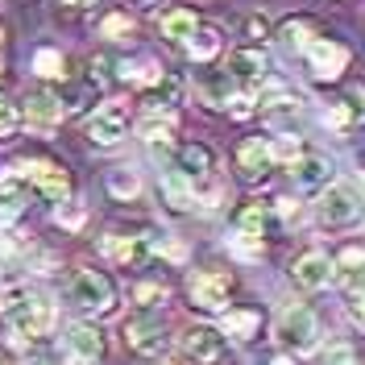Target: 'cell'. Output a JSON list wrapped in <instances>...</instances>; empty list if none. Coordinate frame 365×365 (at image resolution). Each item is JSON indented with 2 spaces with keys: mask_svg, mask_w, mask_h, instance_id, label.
I'll use <instances>...</instances> for the list:
<instances>
[{
  "mask_svg": "<svg viewBox=\"0 0 365 365\" xmlns=\"http://www.w3.org/2000/svg\"><path fill=\"white\" fill-rule=\"evenodd\" d=\"M88 137L96 145H120V141L129 137V113H125V104H104V108H96V116L88 120Z\"/></svg>",
  "mask_w": 365,
  "mask_h": 365,
  "instance_id": "9c48e42d",
  "label": "cell"
},
{
  "mask_svg": "<svg viewBox=\"0 0 365 365\" xmlns=\"http://www.w3.org/2000/svg\"><path fill=\"white\" fill-rule=\"evenodd\" d=\"M25 200H29V179L25 175H0V207L21 212Z\"/></svg>",
  "mask_w": 365,
  "mask_h": 365,
  "instance_id": "83f0119b",
  "label": "cell"
},
{
  "mask_svg": "<svg viewBox=\"0 0 365 365\" xmlns=\"http://www.w3.org/2000/svg\"><path fill=\"white\" fill-rule=\"evenodd\" d=\"M162 71L150 63V58H137V63H120V79L125 83H141V88H150L154 79H158Z\"/></svg>",
  "mask_w": 365,
  "mask_h": 365,
  "instance_id": "f546056e",
  "label": "cell"
},
{
  "mask_svg": "<svg viewBox=\"0 0 365 365\" xmlns=\"http://www.w3.org/2000/svg\"><path fill=\"white\" fill-rule=\"evenodd\" d=\"M58 120H63V96H54L50 88L29 91V125L42 129V133H50Z\"/></svg>",
  "mask_w": 365,
  "mask_h": 365,
  "instance_id": "9a60e30c",
  "label": "cell"
},
{
  "mask_svg": "<svg viewBox=\"0 0 365 365\" xmlns=\"http://www.w3.org/2000/svg\"><path fill=\"white\" fill-rule=\"evenodd\" d=\"M175 162H179V175H187V179H204L207 170H212V150L200 145V141H191V145H179Z\"/></svg>",
  "mask_w": 365,
  "mask_h": 365,
  "instance_id": "44dd1931",
  "label": "cell"
},
{
  "mask_svg": "<svg viewBox=\"0 0 365 365\" xmlns=\"http://www.w3.org/2000/svg\"><path fill=\"white\" fill-rule=\"evenodd\" d=\"M137 133L145 137L154 150H166L170 141H175V116H162V113H150L141 125H137Z\"/></svg>",
  "mask_w": 365,
  "mask_h": 365,
  "instance_id": "603a6c76",
  "label": "cell"
},
{
  "mask_svg": "<svg viewBox=\"0 0 365 365\" xmlns=\"http://www.w3.org/2000/svg\"><path fill=\"white\" fill-rule=\"evenodd\" d=\"M241 34H245V42H266L270 38V21L262 13H245L241 17Z\"/></svg>",
  "mask_w": 365,
  "mask_h": 365,
  "instance_id": "d590c367",
  "label": "cell"
},
{
  "mask_svg": "<svg viewBox=\"0 0 365 365\" xmlns=\"http://www.w3.org/2000/svg\"><path fill=\"white\" fill-rule=\"evenodd\" d=\"M266 71H270L266 54H262V50H253V46H241V50H232V54H228V75H232V79L257 83V79H266Z\"/></svg>",
  "mask_w": 365,
  "mask_h": 365,
  "instance_id": "e0dca14e",
  "label": "cell"
},
{
  "mask_svg": "<svg viewBox=\"0 0 365 365\" xmlns=\"http://www.w3.org/2000/svg\"><path fill=\"white\" fill-rule=\"evenodd\" d=\"M9 319H13L17 336H25V341H46V336H50V328H54V303L34 291V295L25 299Z\"/></svg>",
  "mask_w": 365,
  "mask_h": 365,
  "instance_id": "3957f363",
  "label": "cell"
},
{
  "mask_svg": "<svg viewBox=\"0 0 365 365\" xmlns=\"http://www.w3.org/2000/svg\"><path fill=\"white\" fill-rule=\"evenodd\" d=\"M54 220H58V225H67V228H79L83 212H79V207H58V212H54Z\"/></svg>",
  "mask_w": 365,
  "mask_h": 365,
  "instance_id": "60d3db41",
  "label": "cell"
},
{
  "mask_svg": "<svg viewBox=\"0 0 365 365\" xmlns=\"http://www.w3.org/2000/svg\"><path fill=\"white\" fill-rule=\"evenodd\" d=\"M216 50H220V29H212V25H200V29L187 38V54H191L195 63L216 58Z\"/></svg>",
  "mask_w": 365,
  "mask_h": 365,
  "instance_id": "484cf974",
  "label": "cell"
},
{
  "mask_svg": "<svg viewBox=\"0 0 365 365\" xmlns=\"http://www.w3.org/2000/svg\"><path fill=\"white\" fill-rule=\"evenodd\" d=\"M316 42H319V34L307 17H291V21L278 25V46H282L287 54H307Z\"/></svg>",
  "mask_w": 365,
  "mask_h": 365,
  "instance_id": "2e32d148",
  "label": "cell"
},
{
  "mask_svg": "<svg viewBox=\"0 0 365 365\" xmlns=\"http://www.w3.org/2000/svg\"><path fill=\"white\" fill-rule=\"evenodd\" d=\"M274 365H291V361H274Z\"/></svg>",
  "mask_w": 365,
  "mask_h": 365,
  "instance_id": "7dc6e473",
  "label": "cell"
},
{
  "mask_svg": "<svg viewBox=\"0 0 365 365\" xmlns=\"http://www.w3.org/2000/svg\"><path fill=\"white\" fill-rule=\"evenodd\" d=\"M54 9H71V13H79V9H88V4H96V0H50Z\"/></svg>",
  "mask_w": 365,
  "mask_h": 365,
  "instance_id": "ee69618b",
  "label": "cell"
},
{
  "mask_svg": "<svg viewBox=\"0 0 365 365\" xmlns=\"http://www.w3.org/2000/svg\"><path fill=\"white\" fill-rule=\"evenodd\" d=\"M182 96V79L175 75V71H162L158 79L145 88V104L154 108V113H162V108H170V104H179Z\"/></svg>",
  "mask_w": 365,
  "mask_h": 365,
  "instance_id": "d6986e66",
  "label": "cell"
},
{
  "mask_svg": "<svg viewBox=\"0 0 365 365\" xmlns=\"http://www.w3.org/2000/svg\"><path fill=\"white\" fill-rule=\"evenodd\" d=\"M299 116V100H274V104H266V120H270L274 129H287V125H295Z\"/></svg>",
  "mask_w": 365,
  "mask_h": 365,
  "instance_id": "1f68e13d",
  "label": "cell"
},
{
  "mask_svg": "<svg viewBox=\"0 0 365 365\" xmlns=\"http://www.w3.org/2000/svg\"><path fill=\"white\" fill-rule=\"evenodd\" d=\"M232 83H237V79H232L228 71H216V75H207V79H204L207 104H216V108H220V104H228V100L237 96V91H232Z\"/></svg>",
  "mask_w": 365,
  "mask_h": 365,
  "instance_id": "f1b7e54d",
  "label": "cell"
},
{
  "mask_svg": "<svg viewBox=\"0 0 365 365\" xmlns=\"http://www.w3.org/2000/svg\"><path fill=\"white\" fill-rule=\"evenodd\" d=\"M307 67L316 75L319 83H332V79H341V71L349 67V50L341 42H328V38H319L312 50H307Z\"/></svg>",
  "mask_w": 365,
  "mask_h": 365,
  "instance_id": "4fadbf2b",
  "label": "cell"
},
{
  "mask_svg": "<svg viewBox=\"0 0 365 365\" xmlns=\"http://www.w3.org/2000/svg\"><path fill=\"white\" fill-rule=\"evenodd\" d=\"M291 278L303 291H319V287H328V278H336V266L324 250H307L291 262Z\"/></svg>",
  "mask_w": 365,
  "mask_h": 365,
  "instance_id": "8fae6325",
  "label": "cell"
},
{
  "mask_svg": "<svg viewBox=\"0 0 365 365\" xmlns=\"http://www.w3.org/2000/svg\"><path fill=\"white\" fill-rule=\"evenodd\" d=\"M332 266H336V278L344 282V291H361L365 287V245H341L336 250V257H332Z\"/></svg>",
  "mask_w": 365,
  "mask_h": 365,
  "instance_id": "5bb4252c",
  "label": "cell"
},
{
  "mask_svg": "<svg viewBox=\"0 0 365 365\" xmlns=\"http://www.w3.org/2000/svg\"><path fill=\"white\" fill-rule=\"evenodd\" d=\"M108 191H113L116 200H133L137 191H141V182H137V175L133 170H108Z\"/></svg>",
  "mask_w": 365,
  "mask_h": 365,
  "instance_id": "d6a6232c",
  "label": "cell"
},
{
  "mask_svg": "<svg viewBox=\"0 0 365 365\" xmlns=\"http://www.w3.org/2000/svg\"><path fill=\"white\" fill-rule=\"evenodd\" d=\"M278 212H282V220H299V204L295 200H278Z\"/></svg>",
  "mask_w": 365,
  "mask_h": 365,
  "instance_id": "7bdbcfd3",
  "label": "cell"
},
{
  "mask_svg": "<svg viewBox=\"0 0 365 365\" xmlns=\"http://www.w3.org/2000/svg\"><path fill=\"white\" fill-rule=\"evenodd\" d=\"M158 29L166 42H187L195 29H200V21H195V13L191 9H166L158 17Z\"/></svg>",
  "mask_w": 365,
  "mask_h": 365,
  "instance_id": "ffe728a7",
  "label": "cell"
},
{
  "mask_svg": "<svg viewBox=\"0 0 365 365\" xmlns=\"http://www.w3.org/2000/svg\"><path fill=\"white\" fill-rule=\"evenodd\" d=\"M299 154H303V141H299L295 133H282L278 141H274V158H287V162H295Z\"/></svg>",
  "mask_w": 365,
  "mask_h": 365,
  "instance_id": "74e56055",
  "label": "cell"
},
{
  "mask_svg": "<svg viewBox=\"0 0 365 365\" xmlns=\"http://www.w3.org/2000/svg\"><path fill=\"white\" fill-rule=\"evenodd\" d=\"M237 232H245V237H253V241H262L266 232H270V212L262 204H245L241 212H237Z\"/></svg>",
  "mask_w": 365,
  "mask_h": 365,
  "instance_id": "d4e9b609",
  "label": "cell"
},
{
  "mask_svg": "<svg viewBox=\"0 0 365 365\" xmlns=\"http://www.w3.org/2000/svg\"><path fill=\"white\" fill-rule=\"evenodd\" d=\"M182 353H187V361H195V365H216L225 357V332L207 328V324H195L182 336Z\"/></svg>",
  "mask_w": 365,
  "mask_h": 365,
  "instance_id": "ba28073f",
  "label": "cell"
},
{
  "mask_svg": "<svg viewBox=\"0 0 365 365\" xmlns=\"http://www.w3.org/2000/svg\"><path fill=\"white\" fill-rule=\"evenodd\" d=\"M21 129V113H17V104L9 100V96H0V141H13Z\"/></svg>",
  "mask_w": 365,
  "mask_h": 365,
  "instance_id": "836d02e7",
  "label": "cell"
},
{
  "mask_svg": "<svg viewBox=\"0 0 365 365\" xmlns=\"http://www.w3.org/2000/svg\"><path fill=\"white\" fill-rule=\"evenodd\" d=\"M34 71H38L42 79H58V75L67 71V63H63V54H58V50H50V46H42V50L34 54Z\"/></svg>",
  "mask_w": 365,
  "mask_h": 365,
  "instance_id": "4dcf8cb0",
  "label": "cell"
},
{
  "mask_svg": "<svg viewBox=\"0 0 365 365\" xmlns=\"http://www.w3.org/2000/svg\"><path fill=\"white\" fill-rule=\"evenodd\" d=\"M291 175H295L299 187H324V182L332 179V162L324 158V154H299L291 162Z\"/></svg>",
  "mask_w": 365,
  "mask_h": 365,
  "instance_id": "ac0fdd59",
  "label": "cell"
},
{
  "mask_svg": "<svg viewBox=\"0 0 365 365\" xmlns=\"http://www.w3.org/2000/svg\"><path fill=\"white\" fill-rule=\"evenodd\" d=\"M324 365H357V361H353V353H349V349H332Z\"/></svg>",
  "mask_w": 365,
  "mask_h": 365,
  "instance_id": "b9f144b4",
  "label": "cell"
},
{
  "mask_svg": "<svg viewBox=\"0 0 365 365\" xmlns=\"http://www.w3.org/2000/svg\"><path fill=\"white\" fill-rule=\"evenodd\" d=\"M257 328H262V316L257 312H228L225 316V336H232V341H253L257 336Z\"/></svg>",
  "mask_w": 365,
  "mask_h": 365,
  "instance_id": "4316f807",
  "label": "cell"
},
{
  "mask_svg": "<svg viewBox=\"0 0 365 365\" xmlns=\"http://www.w3.org/2000/svg\"><path fill=\"white\" fill-rule=\"evenodd\" d=\"M278 341L287 344V349H295V353H312L319 344V319L312 316V307H287L282 316H278Z\"/></svg>",
  "mask_w": 365,
  "mask_h": 365,
  "instance_id": "7a4b0ae2",
  "label": "cell"
},
{
  "mask_svg": "<svg viewBox=\"0 0 365 365\" xmlns=\"http://www.w3.org/2000/svg\"><path fill=\"white\" fill-rule=\"evenodd\" d=\"M162 200L175 207V212H191L195 195H191V187H187V175H179V170H166V175H162Z\"/></svg>",
  "mask_w": 365,
  "mask_h": 365,
  "instance_id": "cb8c5ba5",
  "label": "cell"
},
{
  "mask_svg": "<svg viewBox=\"0 0 365 365\" xmlns=\"http://www.w3.org/2000/svg\"><path fill=\"white\" fill-rule=\"evenodd\" d=\"M100 34H104V38H129V34H133V21L120 17V13H113V17L100 21Z\"/></svg>",
  "mask_w": 365,
  "mask_h": 365,
  "instance_id": "8d00e7d4",
  "label": "cell"
},
{
  "mask_svg": "<svg viewBox=\"0 0 365 365\" xmlns=\"http://www.w3.org/2000/svg\"><path fill=\"white\" fill-rule=\"evenodd\" d=\"M125 341H129V349L145 353V357H158L166 349V328H162V319L154 312H137L125 324Z\"/></svg>",
  "mask_w": 365,
  "mask_h": 365,
  "instance_id": "8992f818",
  "label": "cell"
},
{
  "mask_svg": "<svg viewBox=\"0 0 365 365\" xmlns=\"http://www.w3.org/2000/svg\"><path fill=\"white\" fill-rule=\"evenodd\" d=\"M274 162H278L274 158V141H266V137H245V141L237 145V170H241L245 182L266 179Z\"/></svg>",
  "mask_w": 365,
  "mask_h": 365,
  "instance_id": "52a82bcc",
  "label": "cell"
},
{
  "mask_svg": "<svg viewBox=\"0 0 365 365\" xmlns=\"http://www.w3.org/2000/svg\"><path fill=\"white\" fill-rule=\"evenodd\" d=\"M228 108H232V116H253V113H257V100H253L250 91H241V96H232V100H228Z\"/></svg>",
  "mask_w": 365,
  "mask_h": 365,
  "instance_id": "ab89813d",
  "label": "cell"
},
{
  "mask_svg": "<svg viewBox=\"0 0 365 365\" xmlns=\"http://www.w3.org/2000/svg\"><path fill=\"white\" fill-rule=\"evenodd\" d=\"M353 316H357V319H361V324H365V299H361V303H357V307H353Z\"/></svg>",
  "mask_w": 365,
  "mask_h": 365,
  "instance_id": "f6af8a7d",
  "label": "cell"
},
{
  "mask_svg": "<svg viewBox=\"0 0 365 365\" xmlns=\"http://www.w3.org/2000/svg\"><path fill=\"white\" fill-rule=\"evenodd\" d=\"M324 120H328V129H336V133L353 125V116H349V108H344L341 100H336V104H328V113H324Z\"/></svg>",
  "mask_w": 365,
  "mask_h": 365,
  "instance_id": "f35d334b",
  "label": "cell"
},
{
  "mask_svg": "<svg viewBox=\"0 0 365 365\" xmlns=\"http://www.w3.org/2000/svg\"><path fill=\"white\" fill-rule=\"evenodd\" d=\"M71 299H75V307L104 316V312H113L116 307V287H113L108 274L88 270V266H83V270L71 274Z\"/></svg>",
  "mask_w": 365,
  "mask_h": 365,
  "instance_id": "6da1fadb",
  "label": "cell"
},
{
  "mask_svg": "<svg viewBox=\"0 0 365 365\" xmlns=\"http://www.w3.org/2000/svg\"><path fill=\"white\" fill-rule=\"evenodd\" d=\"M67 344H71V353H75L79 361H96V357H104V341H100V332L88 328V324H75L71 336H67Z\"/></svg>",
  "mask_w": 365,
  "mask_h": 365,
  "instance_id": "7402d4cb",
  "label": "cell"
},
{
  "mask_svg": "<svg viewBox=\"0 0 365 365\" xmlns=\"http://www.w3.org/2000/svg\"><path fill=\"white\" fill-rule=\"evenodd\" d=\"M104 253L113 257L120 270H141L154 257V241L150 237H104Z\"/></svg>",
  "mask_w": 365,
  "mask_h": 365,
  "instance_id": "7c38bea8",
  "label": "cell"
},
{
  "mask_svg": "<svg viewBox=\"0 0 365 365\" xmlns=\"http://www.w3.org/2000/svg\"><path fill=\"white\" fill-rule=\"evenodd\" d=\"M319 220L328 228H341V225H353L357 216H361V195L353 191V187H344V182H336V187H328L324 195H319Z\"/></svg>",
  "mask_w": 365,
  "mask_h": 365,
  "instance_id": "277c9868",
  "label": "cell"
},
{
  "mask_svg": "<svg viewBox=\"0 0 365 365\" xmlns=\"http://www.w3.org/2000/svg\"><path fill=\"white\" fill-rule=\"evenodd\" d=\"M21 170H25V179L34 182V187L42 191L46 200H58V204H63V200L71 195V175L63 170V166H58V162L34 158V162H25Z\"/></svg>",
  "mask_w": 365,
  "mask_h": 365,
  "instance_id": "30bf717a",
  "label": "cell"
},
{
  "mask_svg": "<svg viewBox=\"0 0 365 365\" xmlns=\"http://www.w3.org/2000/svg\"><path fill=\"white\" fill-rule=\"evenodd\" d=\"M187 291H191V303H195V307H204V312H220L225 299H228V291H232V274L200 270V274H191Z\"/></svg>",
  "mask_w": 365,
  "mask_h": 365,
  "instance_id": "5b68a950",
  "label": "cell"
},
{
  "mask_svg": "<svg viewBox=\"0 0 365 365\" xmlns=\"http://www.w3.org/2000/svg\"><path fill=\"white\" fill-rule=\"evenodd\" d=\"M341 104L349 108V116H353V125H365V83H353V88L341 96Z\"/></svg>",
  "mask_w": 365,
  "mask_h": 365,
  "instance_id": "e575fe53",
  "label": "cell"
},
{
  "mask_svg": "<svg viewBox=\"0 0 365 365\" xmlns=\"http://www.w3.org/2000/svg\"><path fill=\"white\" fill-rule=\"evenodd\" d=\"M0 46H4V25H0Z\"/></svg>",
  "mask_w": 365,
  "mask_h": 365,
  "instance_id": "bcb514c9",
  "label": "cell"
}]
</instances>
